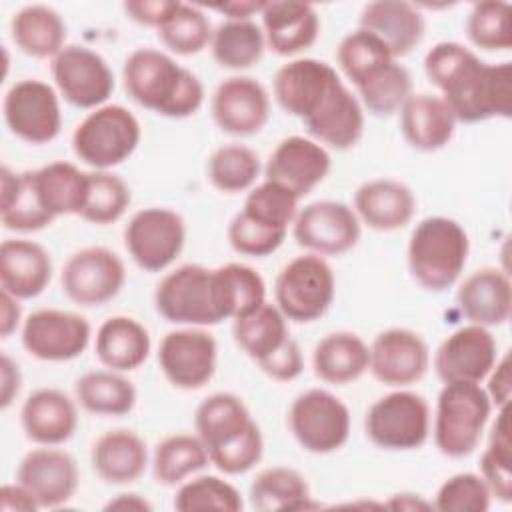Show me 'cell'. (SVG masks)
I'll return each mask as SVG.
<instances>
[{"mask_svg": "<svg viewBox=\"0 0 512 512\" xmlns=\"http://www.w3.org/2000/svg\"><path fill=\"white\" fill-rule=\"evenodd\" d=\"M512 8L502 0H482L472 4L466 18L468 40L486 52L512 48Z\"/></svg>", "mask_w": 512, "mask_h": 512, "instance_id": "cell-51", "label": "cell"}, {"mask_svg": "<svg viewBox=\"0 0 512 512\" xmlns=\"http://www.w3.org/2000/svg\"><path fill=\"white\" fill-rule=\"evenodd\" d=\"M2 114L8 130L28 144H48L62 128L58 92L38 78L14 82L2 100Z\"/></svg>", "mask_w": 512, "mask_h": 512, "instance_id": "cell-15", "label": "cell"}, {"mask_svg": "<svg viewBox=\"0 0 512 512\" xmlns=\"http://www.w3.org/2000/svg\"><path fill=\"white\" fill-rule=\"evenodd\" d=\"M218 362L216 338L198 326H184L162 336L158 346V366L162 376L180 390L206 386Z\"/></svg>", "mask_w": 512, "mask_h": 512, "instance_id": "cell-18", "label": "cell"}, {"mask_svg": "<svg viewBox=\"0 0 512 512\" xmlns=\"http://www.w3.org/2000/svg\"><path fill=\"white\" fill-rule=\"evenodd\" d=\"M220 306L226 320L250 314L266 302V284L258 270L248 264L228 262L214 268Z\"/></svg>", "mask_w": 512, "mask_h": 512, "instance_id": "cell-43", "label": "cell"}, {"mask_svg": "<svg viewBox=\"0 0 512 512\" xmlns=\"http://www.w3.org/2000/svg\"><path fill=\"white\" fill-rule=\"evenodd\" d=\"M176 4L178 2L174 0H128L122 8L126 16L136 24L158 30L164 24V20L172 14Z\"/></svg>", "mask_w": 512, "mask_h": 512, "instance_id": "cell-54", "label": "cell"}, {"mask_svg": "<svg viewBox=\"0 0 512 512\" xmlns=\"http://www.w3.org/2000/svg\"><path fill=\"white\" fill-rule=\"evenodd\" d=\"M460 314L484 328L502 326L512 314L510 276L494 266H484L462 280L456 292Z\"/></svg>", "mask_w": 512, "mask_h": 512, "instance_id": "cell-26", "label": "cell"}, {"mask_svg": "<svg viewBox=\"0 0 512 512\" xmlns=\"http://www.w3.org/2000/svg\"><path fill=\"white\" fill-rule=\"evenodd\" d=\"M126 94L142 108L164 118H188L204 104L200 78L156 48H136L122 64Z\"/></svg>", "mask_w": 512, "mask_h": 512, "instance_id": "cell-4", "label": "cell"}, {"mask_svg": "<svg viewBox=\"0 0 512 512\" xmlns=\"http://www.w3.org/2000/svg\"><path fill=\"white\" fill-rule=\"evenodd\" d=\"M156 312L180 326H216L224 320L214 268L182 264L168 272L154 290Z\"/></svg>", "mask_w": 512, "mask_h": 512, "instance_id": "cell-9", "label": "cell"}, {"mask_svg": "<svg viewBox=\"0 0 512 512\" xmlns=\"http://www.w3.org/2000/svg\"><path fill=\"white\" fill-rule=\"evenodd\" d=\"M126 282L122 258L106 246H84L68 256L60 272L62 292L78 306L94 308L120 294Z\"/></svg>", "mask_w": 512, "mask_h": 512, "instance_id": "cell-14", "label": "cell"}, {"mask_svg": "<svg viewBox=\"0 0 512 512\" xmlns=\"http://www.w3.org/2000/svg\"><path fill=\"white\" fill-rule=\"evenodd\" d=\"M332 168L328 150L308 136H286L264 164V180L288 188L298 200L310 194Z\"/></svg>", "mask_w": 512, "mask_h": 512, "instance_id": "cell-24", "label": "cell"}, {"mask_svg": "<svg viewBox=\"0 0 512 512\" xmlns=\"http://www.w3.org/2000/svg\"><path fill=\"white\" fill-rule=\"evenodd\" d=\"M424 72L456 122L512 116V64L480 60L460 42L444 40L424 56Z\"/></svg>", "mask_w": 512, "mask_h": 512, "instance_id": "cell-2", "label": "cell"}, {"mask_svg": "<svg viewBox=\"0 0 512 512\" xmlns=\"http://www.w3.org/2000/svg\"><path fill=\"white\" fill-rule=\"evenodd\" d=\"M488 386L484 388L492 406L496 408H504L510 404V354H504L500 360H496V364L492 366V370L486 376Z\"/></svg>", "mask_w": 512, "mask_h": 512, "instance_id": "cell-55", "label": "cell"}, {"mask_svg": "<svg viewBox=\"0 0 512 512\" xmlns=\"http://www.w3.org/2000/svg\"><path fill=\"white\" fill-rule=\"evenodd\" d=\"M210 464L208 450L196 434H168L154 446L152 474L160 486H180Z\"/></svg>", "mask_w": 512, "mask_h": 512, "instance_id": "cell-41", "label": "cell"}, {"mask_svg": "<svg viewBox=\"0 0 512 512\" xmlns=\"http://www.w3.org/2000/svg\"><path fill=\"white\" fill-rule=\"evenodd\" d=\"M214 124L230 136H254L270 120V94L252 76L222 80L210 100Z\"/></svg>", "mask_w": 512, "mask_h": 512, "instance_id": "cell-23", "label": "cell"}, {"mask_svg": "<svg viewBox=\"0 0 512 512\" xmlns=\"http://www.w3.org/2000/svg\"><path fill=\"white\" fill-rule=\"evenodd\" d=\"M0 222L12 232H38L54 222L40 206L28 170L14 172L6 164L0 170Z\"/></svg>", "mask_w": 512, "mask_h": 512, "instance_id": "cell-40", "label": "cell"}, {"mask_svg": "<svg viewBox=\"0 0 512 512\" xmlns=\"http://www.w3.org/2000/svg\"><path fill=\"white\" fill-rule=\"evenodd\" d=\"M10 36L22 54L52 60L66 46V22L52 6L28 4L12 16Z\"/></svg>", "mask_w": 512, "mask_h": 512, "instance_id": "cell-36", "label": "cell"}, {"mask_svg": "<svg viewBox=\"0 0 512 512\" xmlns=\"http://www.w3.org/2000/svg\"><path fill=\"white\" fill-rule=\"evenodd\" d=\"M260 18L266 48L276 56H296L312 48L320 34V16L306 2H264Z\"/></svg>", "mask_w": 512, "mask_h": 512, "instance_id": "cell-29", "label": "cell"}, {"mask_svg": "<svg viewBox=\"0 0 512 512\" xmlns=\"http://www.w3.org/2000/svg\"><path fill=\"white\" fill-rule=\"evenodd\" d=\"M298 198L284 186L264 180L250 188L242 210L230 220L226 236L234 252L264 258L286 240L298 214Z\"/></svg>", "mask_w": 512, "mask_h": 512, "instance_id": "cell-6", "label": "cell"}, {"mask_svg": "<svg viewBox=\"0 0 512 512\" xmlns=\"http://www.w3.org/2000/svg\"><path fill=\"white\" fill-rule=\"evenodd\" d=\"M16 482L34 496L40 508H60L74 498L80 472L70 452L58 446H38L20 460Z\"/></svg>", "mask_w": 512, "mask_h": 512, "instance_id": "cell-22", "label": "cell"}, {"mask_svg": "<svg viewBox=\"0 0 512 512\" xmlns=\"http://www.w3.org/2000/svg\"><path fill=\"white\" fill-rule=\"evenodd\" d=\"M66 392L58 388H38L30 392L20 408L24 436L38 446H60L78 428V408Z\"/></svg>", "mask_w": 512, "mask_h": 512, "instance_id": "cell-25", "label": "cell"}, {"mask_svg": "<svg viewBox=\"0 0 512 512\" xmlns=\"http://www.w3.org/2000/svg\"><path fill=\"white\" fill-rule=\"evenodd\" d=\"M354 212L376 232H394L408 226L416 212L412 188L394 178H372L354 192Z\"/></svg>", "mask_w": 512, "mask_h": 512, "instance_id": "cell-27", "label": "cell"}, {"mask_svg": "<svg viewBox=\"0 0 512 512\" xmlns=\"http://www.w3.org/2000/svg\"><path fill=\"white\" fill-rule=\"evenodd\" d=\"M498 360V344L490 328L466 324L448 334L434 352V372L448 382H474L486 380L488 372Z\"/></svg>", "mask_w": 512, "mask_h": 512, "instance_id": "cell-21", "label": "cell"}, {"mask_svg": "<svg viewBox=\"0 0 512 512\" xmlns=\"http://www.w3.org/2000/svg\"><path fill=\"white\" fill-rule=\"evenodd\" d=\"M368 364V344L356 332L348 330L326 334L312 352L314 374L326 384H350L368 372Z\"/></svg>", "mask_w": 512, "mask_h": 512, "instance_id": "cell-35", "label": "cell"}, {"mask_svg": "<svg viewBox=\"0 0 512 512\" xmlns=\"http://www.w3.org/2000/svg\"><path fill=\"white\" fill-rule=\"evenodd\" d=\"M208 180L210 184L224 194H238L254 188L262 162L256 150L246 144L230 142L218 146L208 158Z\"/></svg>", "mask_w": 512, "mask_h": 512, "instance_id": "cell-45", "label": "cell"}, {"mask_svg": "<svg viewBox=\"0 0 512 512\" xmlns=\"http://www.w3.org/2000/svg\"><path fill=\"white\" fill-rule=\"evenodd\" d=\"M152 350V340L144 324L132 316H110L96 332L94 352L104 368L132 372L140 368Z\"/></svg>", "mask_w": 512, "mask_h": 512, "instance_id": "cell-34", "label": "cell"}, {"mask_svg": "<svg viewBox=\"0 0 512 512\" xmlns=\"http://www.w3.org/2000/svg\"><path fill=\"white\" fill-rule=\"evenodd\" d=\"M492 402L486 390L474 382H448L442 386L432 436L440 454L448 458L470 456L490 420Z\"/></svg>", "mask_w": 512, "mask_h": 512, "instance_id": "cell-7", "label": "cell"}, {"mask_svg": "<svg viewBox=\"0 0 512 512\" xmlns=\"http://www.w3.org/2000/svg\"><path fill=\"white\" fill-rule=\"evenodd\" d=\"M368 370L386 386L406 388L420 382L430 368L426 340L410 328H386L372 340Z\"/></svg>", "mask_w": 512, "mask_h": 512, "instance_id": "cell-20", "label": "cell"}, {"mask_svg": "<svg viewBox=\"0 0 512 512\" xmlns=\"http://www.w3.org/2000/svg\"><path fill=\"white\" fill-rule=\"evenodd\" d=\"M0 406L2 410H6L16 396L20 394L22 388V372L20 366L6 354L2 352V360H0Z\"/></svg>", "mask_w": 512, "mask_h": 512, "instance_id": "cell-56", "label": "cell"}, {"mask_svg": "<svg viewBox=\"0 0 512 512\" xmlns=\"http://www.w3.org/2000/svg\"><path fill=\"white\" fill-rule=\"evenodd\" d=\"M480 476L492 498L512 502V438L508 406L498 408V416L490 428L488 446L480 456Z\"/></svg>", "mask_w": 512, "mask_h": 512, "instance_id": "cell-46", "label": "cell"}, {"mask_svg": "<svg viewBox=\"0 0 512 512\" xmlns=\"http://www.w3.org/2000/svg\"><path fill=\"white\" fill-rule=\"evenodd\" d=\"M174 508L180 512L192 510H224V512H240L244 508L242 494L228 480L202 474L190 476L184 480L174 494Z\"/></svg>", "mask_w": 512, "mask_h": 512, "instance_id": "cell-50", "label": "cell"}, {"mask_svg": "<svg viewBox=\"0 0 512 512\" xmlns=\"http://www.w3.org/2000/svg\"><path fill=\"white\" fill-rule=\"evenodd\" d=\"M358 28L380 38L398 60L420 46L426 22L422 12L410 2L374 0L362 8Z\"/></svg>", "mask_w": 512, "mask_h": 512, "instance_id": "cell-30", "label": "cell"}, {"mask_svg": "<svg viewBox=\"0 0 512 512\" xmlns=\"http://www.w3.org/2000/svg\"><path fill=\"white\" fill-rule=\"evenodd\" d=\"M90 462L96 476L106 484H132L146 472L148 446L134 430L114 428L94 440Z\"/></svg>", "mask_w": 512, "mask_h": 512, "instance_id": "cell-31", "label": "cell"}, {"mask_svg": "<svg viewBox=\"0 0 512 512\" xmlns=\"http://www.w3.org/2000/svg\"><path fill=\"white\" fill-rule=\"evenodd\" d=\"M142 128L122 104H104L88 112L72 132V150L92 170H110L138 148Z\"/></svg>", "mask_w": 512, "mask_h": 512, "instance_id": "cell-8", "label": "cell"}, {"mask_svg": "<svg viewBox=\"0 0 512 512\" xmlns=\"http://www.w3.org/2000/svg\"><path fill=\"white\" fill-rule=\"evenodd\" d=\"M50 74L58 94L72 106L94 110L114 92V74L108 62L80 44H66L52 60Z\"/></svg>", "mask_w": 512, "mask_h": 512, "instance_id": "cell-16", "label": "cell"}, {"mask_svg": "<svg viewBox=\"0 0 512 512\" xmlns=\"http://www.w3.org/2000/svg\"><path fill=\"white\" fill-rule=\"evenodd\" d=\"M398 114L404 140L418 152L442 150L454 138L456 118L446 102L436 94H412Z\"/></svg>", "mask_w": 512, "mask_h": 512, "instance_id": "cell-32", "label": "cell"}, {"mask_svg": "<svg viewBox=\"0 0 512 512\" xmlns=\"http://www.w3.org/2000/svg\"><path fill=\"white\" fill-rule=\"evenodd\" d=\"M232 336L238 348L254 360L256 366L274 356L292 338L286 316L270 302L232 320Z\"/></svg>", "mask_w": 512, "mask_h": 512, "instance_id": "cell-38", "label": "cell"}, {"mask_svg": "<svg viewBox=\"0 0 512 512\" xmlns=\"http://www.w3.org/2000/svg\"><path fill=\"white\" fill-rule=\"evenodd\" d=\"M258 368L276 382L296 380L304 372V356L298 342L290 338L274 356H270Z\"/></svg>", "mask_w": 512, "mask_h": 512, "instance_id": "cell-53", "label": "cell"}, {"mask_svg": "<svg viewBox=\"0 0 512 512\" xmlns=\"http://www.w3.org/2000/svg\"><path fill=\"white\" fill-rule=\"evenodd\" d=\"M364 434L380 450H416L430 436V406L422 394L394 390L366 410Z\"/></svg>", "mask_w": 512, "mask_h": 512, "instance_id": "cell-11", "label": "cell"}, {"mask_svg": "<svg viewBox=\"0 0 512 512\" xmlns=\"http://www.w3.org/2000/svg\"><path fill=\"white\" fill-rule=\"evenodd\" d=\"M40 206L56 220L60 216H80L88 194V172L72 162L56 160L36 170H28Z\"/></svg>", "mask_w": 512, "mask_h": 512, "instance_id": "cell-33", "label": "cell"}, {"mask_svg": "<svg viewBox=\"0 0 512 512\" xmlns=\"http://www.w3.org/2000/svg\"><path fill=\"white\" fill-rule=\"evenodd\" d=\"M90 322L70 310L40 308L22 322L24 350L42 362H68L84 354L90 344Z\"/></svg>", "mask_w": 512, "mask_h": 512, "instance_id": "cell-17", "label": "cell"}, {"mask_svg": "<svg viewBox=\"0 0 512 512\" xmlns=\"http://www.w3.org/2000/svg\"><path fill=\"white\" fill-rule=\"evenodd\" d=\"M250 504L258 512L308 510L320 504L312 502L306 478L290 466H270L260 470L250 484Z\"/></svg>", "mask_w": 512, "mask_h": 512, "instance_id": "cell-37", "label": "cell"}, {"mask_svg": "<svg viewBox=\"0 0 512 512\" xmlns=\"http://www.w3.org/2000/svg\"><path fill=\"white\" fill-rule=\"evenodd\" d=\"M194 430L208 450L210 464L228 476L244 474L262 460V430L234 392L206 396L194 412Z\"/></svg>", "mask_w": 512, "mask_h": 512, "instance_id": "cell-3", "label": "cell"}, {"mask_svg": "<svg viewBox=\"0 0 512 512\" xmlns=\"http://www.w3.org/2000/svg\"><path fill=\"white\" fill-rule=\"evenodd\" d=\"M278 106L302 120L312 140L324 148L350 150L364 134V108L338 72L324 60L294 58L272 80Z\"/></svg>", "mask_w": 512, "mask_h": 512, "instance_id": "cell-1", "label": "cell"}, {"mask_svg": "<svg viewBox=\"0 0 512 512\" xmlns=\"http://www.w3.org/2000/svg\"><path fill=\"white\" fill-rule=\"evenodd\" d=\"M470 254V238L464 226L448 216H428L410 234L406 260L412 280L428 292L452 288Z\"/></svg>", "mask_w": 512, "mask_h": 512, "instance_id": "cell-5", "label": "cell"}, {"mask_svg": "<svg viewBox=\"0 0 512 512\" xmlns=\"http://www.w3.org/2000/svg\"><path fill=\"white\" fill-rule=\"evenodd\" d=\"M0 508L4 512H34L40 506L36 504L34 496L18 482L14 484H4L0 488Z\"/></svg>", "mask_w": 512, "mask_h": 512, "instance_id": "cell-57", "label": "cell"}, {"mask_svg": "<svg viewBox=\"0 0 512 512\" xmlns=\"http://www.w3.org/2000/svg\"><path fill=\"white\" fill-rule=\"evenodd\" d=\"M490 502L492 494L480 474L458 472L440 484L432 508L440 512H486Z\"/></svg>", "mask_w": 512, "mask_h": 512, "instance_id": "cell-52", "label": "cell"}, {"mask_svg": "<svg viewBox=\"0 0 512 512\" xmlns=\"http://www.w3.org/2000/svg\"><path fill=\"white\" fill-rule=\"evenodd\" d=\"M130 202V188L120 176L110 170H90L88 194L80 218L96 226H108L126 214Z\"/></svg>", "mask_w": 512, "mask_h": 512, "instance_id": "cell-48", "label": "cell"}, {"mask_svg": "<svg viewBox=\"0 0 512 512\" xmlns=\"http://www.w3.org/2000/svg\"><path fill=\"white\" fill-rule=\"evenodd\" d=\"M210 50L220 68L246 70L262 60L266 38L254 20H224L212 32Z\"/></svg>", "mask_w": 512, "mask_h": 512, "instance_id": "cell-42", "label": "cell"}, {"mask_svg": "<svg viewBox=\"0 0 512 512\" xmlns=\"http://www.w3.org/2000/svg\"><path fill=\"white\" fill-rule=\"evenodd\" d=\"M74 396L94 416H126L136 406V386L122 372L90 370L76 378Z\"/></svg>", "mask_w": 512, "mask_h": 512, "instance_id": "cell-39", "label": "cell"}, {"mask_svg": "<svg viewBox=\"0 0 512 512\" xmlns=\"http://www.w3.org/2000/svg\"><path fill=\"white\" fill-rule=\"evenodd\" d=\"M336 296V278L324 256L306 252L286 262L274 280V304L296 324L322 318Z\"/></svg>", "mask_w": 512, "mask_h": 512, "instance_id": "cell-10", "label": "cell"}, {"mask_svg": "<svg viewBox=\"0 0 512 512\" xmlns=\"http://www.w3.org/2000/svg\"><path fill=\"white\" fill-rule=\"evenodd\" d=\"M50 252L26 238H8L0 246V288L18 300L40 296L52 280Z\"/></svg>", "mask_w": 512, "mask_h": 512, "instance_id": "cell-28", "label": "cell"}, {"mask_svg": "<svg viewBox=\"0 0 512 512\" xmlns=\"http://www.w3.org/2000/svg\"><path fill=\"white\" fill-rule=\"evenodd\" d=\"M288 428L306 452L332 454L350 438V410L336 394L310 388L292 400Z\"/></svg>", "mask_w": 512, "mask_h": 512, "instance_id": "cell-12", "label": "cell"}, {"mask_svg": "<svg viewBox=\"0 0 512 512\" xmlns=\"http://www.w3.org/2000/svg\"><path fill=\"white\" fill-rule=\"evenodd\" d=\"M156 32L164 48L172 54L194 56L210 46L214 28L204 10L194 4L178 2Z\"/></svg>", "mask_w": 512, "mask_h": 512, "instance_id": "cell-47", "label": "cell"}, {"mask_svg": "<svg viewBox=\"0 0 512 512\" xmlns=\"http://www.w3.org/2000/svg\"><path fill=\"white\" fill-rule=\"evenodd\" d=\"M104 510H134V512H150L152 510V504L136 494V492H122V494H116L114 498H110L106 504H104Z\"/></svg>", "mask_w": 512, "mask_h": 512, "instance_id": "cell-59", "label": "cell"}, {"mask_svg": "<svg viewBox=\"0 0 512 512\" xmlns=\"http://www.w3.org/2000/svg\"><path fill=\"white\" fill-rule=\"evenodd\" d=\"M392 60L396 58L388 46L362 28L348 32L336 48V62L352 86H358L362 80Z\"/></svg>", "mask_w": 512, "mask_h": 512, "instance_id": "cell-49", "label": "cell"}, {"mask_svg": "<svg viewBox=\"0 0 512 512\" xmlns=\"http://www.w3.org/2000/svg\"><path fill=\"white\" fill-rule=\"evenodd\" d=\"M356 92L366 112L376 118H388L398 114L404 102L414 94L412 76L406 66H402L398 60H392L370 74L364 82H360Z\"/></svg>", "mask_w": 512, "mask_h": 512, "instance_id": "cell-44", "label": "cell"}, {"mask_svg": "<svg viewBox=\"0 0 512 512\" xmlns=\"http://www.w3.org/2000/svg\"><path fill=\"white\" fill-rule=\"evenodd\" d=\"M264 2H228L214 6V10L226 14V20H252L254 14L262 12Z\"/></svg>", "mask_w": 512, "mask_h": 512, "instance_id": "cell-60", "label": "cell"}, {"mask_svg": "<svg viewBox=\"0 0 512 512\" xmlns=\"http://www.w3.org/2000/svg\"><path fill=\"white\" fill-rule=\"evenodd\" d=\"M22 320V306L20 300L8 292H0V336L6 340L10 338Z\"/></svg>", "mask_w": 512, "mask_h": 512, "instance_id": "cell-58", "label": "cell"}, {"mask_svg": "<svg viewBox=\"0 0 512 512\" xmlns=\"http://www.w3.org/2000/svg\"><path fill=\"white\" fill-rule=\"evenodd\" d=\"M300 248L318 256H340L350 252L362 234L352 206L338 200H316L298 210L292 224Z\"/></svg>", "mask_w": 512, "mask_h": 512, "instance_id": "cell-19", "label": "cell"}, {"mask_svg": "<svg viewBox=\"0 0 512 512\" xmlns=\"http://www.w3.org/2000/svg\"><path fill=\"white\" fill-rule=\"evenodd\" d=\"M186 222L166 206H148L132 214L124 228V246L138 268L162 272L184 250Z\"/></svg>", "mask_w": 512, "mask_h": 512, "instance_id": "cell-13", "label": "cell"}]
</instances>
